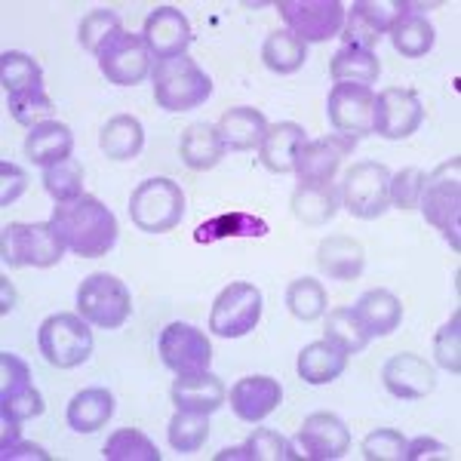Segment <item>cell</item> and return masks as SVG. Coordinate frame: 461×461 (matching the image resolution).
Returning a JSON list of instances; mask_svg holds the SVG:
<instances>
[{"instance_id": "obj_24", "label": "cell", "mask_w": 461, "mask_h": 461, "mask_svg": "<svg viewBox=\"0 0 461 461\" xmlns=\"http://www.w3.org/2000/svg\"><path fill=\"white\" fill-rule=\"evenodd\" d=\"M317 265L330 280H357L366 267V249L351 237H326L317 249Z\"/></svg>"}, {"instance_id": "obj_18", "label": "cell", "mask_w": 461, "mask_h": 461, "mask_svg": "<svg viewBox=\"0 0 461 461\" xmlns=\"http://www.w3.org/2000/svg\"><path fill=\"white\" fill-rule=\"evenodd\" d=\"M384 388L397 400H421L437 388L434 366L419 354H393L382 369Z\"/></svg>"}, {"instance_id": "obj_54", "label": "cell", "mask_w": 461, "mask_h": 461, "mask_svg": "<svg viewBox=\"0 0 461 461\" xmlns=\"http://www.w3.org/2000/svg\"><path fill=\"white\" fill-rule=\"evenodd\" d=\"M0 302H4V304H0V311H4V314H6V311H13V304H16V289L10 286V280H6V277H0Z\"/></svg>"}, {"instance_id": "obj_49", "label": "cell", "mask_w": 461, "mask_h": 461, "mask_svg": "<svg viewBox=\"0 0 461 461\" xmlns=\"http://www.w3.org/2000/svg\"><path fill=\"white\" fill-rule=\"evenodd\" d=\"M341 37H345V47L373 50L378 43V37H382V32L369 25V19L363 16V13L357 10V4H354L351 10L345 13V32H341Z\"/></svg>"}, {"instance_id": "obj_53", "label": "cell", "mask_w": 461, "mask_h": 461, "mask_svg": "<svg viewBox=\"0 0 461 461\" xmlns=\"http://www.w3.org/2000/svg\"><path fill=\"white\" fill-rule=\"evenodd\" d=\"M19 425L22 421H16V419H10V415H0V449L4 446H13V443H19Z\"/></svg>"}, {"instance_id": "obj_35", "label": "cell", "mask_w": 461, "mask_h": 461, "mask_svg": "<svg viewBox=\"0 0 461 461\" xmlns=\"http://www.w3.org/2000/svg\"><path fill=\"white\" fill-rule=\"evenodd\" d=\"M308 59V43L293 32H271L262 43V62L274 74H295Z\"/></svg>"}, {"instance_id": "obj_7", "label": "cell", "mask_w": 461, "mask_h": 461, "mask_svg": "<svg viewBox=\"0 0 461 461\" xmlns=\"http://www.w3.org/2000/svg\"><path fill=\"white\" fill-rule=\"evenodd\" d=\"M77 311L99 330H121L132 314V295L114 274H89L77 289Z\"/></svg>"}, {"instance_id": "obj_44", "label": "cell", "mask_w": 461, "mask_h": 461, "mask_svg": "<svg viewBox=\"0 0 461 461\" xmlns=\"http://www.w3.org/2000/svg\"><path fill=\"white\" fill-rule=\"evenodd\" d=\"M43 412V397L41 391L32 388V382H16V384H4L0 388V415H10L16 421L34 419Z\"/></svg>"}, {"instance_id": "obj_43", "label": "cell", "mask_w": 461, "mask_h": 461, "mask_svg": "<svg viewBox=\"0 0 461 461\" xmlns=\"http://www.w3.org/2000/svg\"><path fill=\"white\" fill-rule=\"evenodd\" d=\"M206 440H210V421H206V415L182 412L178 409L173 421H169V446L176 452H197L203 449Z\"/></svg>"}, {"instance_id": "obj_45", "label": "cell", "mask_w": 461, "mask_h": 461, "mask_svg": "<svg viewBox=\"0 0 461 461\" xmlns=\"http://www.w3.org/2000/svg\"><path fill=\"white\" fill-rule=\"evenodd\" d=\"M425 178L428 176L419 167H406L397 176H391V203L397 210H415L421 200V191H425Z\"/></svg>"}, {"instance_id": "obj_29", "label": "cell", "mask_w": 461, "mask_h": 461, "mask_svg": "<svg viewBox=\"0 0 461 461\" xmlns=\"http://www.w3.org/2000/svg\"><path fill=\"white\" fill-rule=\"evenodd\" d=\"M178 154H182V163L188 169H212L215 163L225 154V145L219 139V130L210 123H191L188 130L182 132V142H178Z\"/></svg>"}, {"instance_id": "obj_38", "label": "cell", "mask_w": 461, "mask_h": 461, "mask_svg": "<svg viewBox=\"0 0 461 461\" xmlns=\"http://www.w3.org/2000/svg\"><path fill=\"white\" fill-rule=\"evenodd\" d=\"M43 188L56 203H68V200L84 197V167L77 160L68 158L56 167L43 169Z\"/></svg>"}, {"instance_id": "obj_20", "label": "cell", "mask_w": 461, "mask_h": 461, "mask_svg": "<svg viewBox=\"0 0 461 461\" xmlns=\"http://www.w3.org/2000/svg\"><path fill=\"white\" fill-rule=\"evenodd\" d=\"M169 397H173L176 409H182V412L212 415L215 409H221V403H225V384L210 369H200V373L178 375Z\"/></svg>"}, {"instance_id": "obj_47", "label": "cell", "mask_w": 461, "mask_h": 461, "mask_svg": "<svg viewBox=\"0 0 461 461\" xmlns=\"http://www.w3.org/2000/svg\"><path fill=\"white\" fill-rule=\"evenodd\" d=\"M406 437L393 428H378L363 440V456L369 461H403Z\"/></svg>"}, {"instance_id": "obj_3", "label": "cell", "mask_w": 461, "mask_h": 461, "mask_svg": "<svg viewBox=\"0 0 461 461\" xmlns=\"http://www.w3.org/2000/svg\"><path fill=\"white\" fill-rule=\"evenodd\" d=\"M419 206L430 225L443 230V237L452 243V249H461V158L440 163L425 178V191H421Z\"/></svg>"}, {"instance_id": "obj_21", "label": "cell", "mask_w": 461, "mask_h": 461, "mask_svg": "<svg viewBox=\"0 0 461 461\" xmlns=\"http://www.w3.org/2000/svg\"><path fill=\"white\" fill-rule=\"evenodd\" d=\"M219 130V139L225 145V151H252V148L262 145L265 132H267V121L258 108L249 105H237L228 108L225 114L215 123Z\"/></svg>"}, {"instance_id": "obj_16", "label": "cell", "mask_w": 461, "mask_h": 461, "mask_svg": "<svg viewBox=\"0 0 461 461\" xmlns=\"http://www.w3.org/2000/svg\"><path fill=\"white\" fill-rule=\"evenodd\" d=\"M299 446V458H314V461H336L351 449V430L345 421L332 412H314L304 419V425L295 437Z\"/></svg>"}, {"instance_id": "obj_33", "label": "cell", "mask_w": 461, "mask_h": 461, "mask_svg": "<svg viewBox=\"0 0 461 461\" xmlns=\"http://www.w3.org/2000/svg\"><path fill=\"white\" fill-rule=\"evenodd\" d=\"M391 43L400 56L406 59H421L430 53L434 47L437 34H434V25L421 16V13H412V4H409V13L403 19H397V25L391 28Z\"/></svg>"}, {"instance_id": "obj_27", "label": "cell", "mask_w": 461, "mask_h": 461, "mask_svg": "<svg viewBox=\"0 0 461 461\" xmlns=\"http://www.w3.org/2000/svg\"><path fill=\"white\" fill-rule=\"evenodd\" d=\"M348 354L339 345H332L330 339L311 341L308 348H302L299 354V375L308 384H330L345 373Z\"/></svg>"}, {"instance_id": "obj_1", "label": "cell", "mask_w": 461, "mask_h": 461, "mask_svg": "<svg viewBox=\"0 0 461 461\" xmlns=\"http://www.w3.org/2000/svg\"><path fill=\"white\" fill-rule=\"evenodd\" d=\"M50 225L62 237L65 249L84 258L108 256L117 243V219L99 197H77L68 203H56Z\"/></svg>"}, {"instance_id": "obj_41", "label": "cell", "mask_w": 461, "mask_h": 461, "mask_svg": "<svg viewBox=\"0 0 461 461\" xmlns=\"http://www.w3.org/2000/svg\"><path fill=\"white\" fill-rule=\"evenodd\" d=\"M0 84H4L6 95L19 93V89L43 84V71L32 56L19 53V50H6L0 56Z\"/></svg>"}, {"instance_id": "obj_11", "label": "cell", "mask_w": 461, "mask_h": 461, "mask_svg": "<svg viewBox=\"0 0 461 461\" xmlns=\"http://www.w3.org/2000/svg\"><path fill=\"white\" fill-rule=\"evenodd\" d=\"M326 114H330V123L341 136H369L375 123V93L369 86L336 84L330 93V102H326Z\"/></svg>"}, {"instance_id": "obj_34", "label": "cell", "mask_w": 461, "mask_h": 461, "mask_svg": "<svg viewBox=\"0 0 461 461\" xmlns=\"http://www.w3.org/2000/svg\"><path fill=\"white\" fill-rule=\"evenodd\" d=\"M382 65L373 50H360V47H341L332 56V80L336 84H357V86H369L378 80Z\"/></svg>"}, {"instance_id": "obj_30", "label": "cell", "mask_w": 461, "mask_h": 461, "mask_svg": "<svg viewBox=\"0 0 461 461\" xmlns=\"http://www.w3.org/2000/svg\"><path fill=\"white\" fill-rule=\"evenodd\" d=\"M341 191L332 182L326 185H299L293 191V215L304 225H326L336 219Z\"/></svg>"}, {"instance_id": "obj_28", "label": "cell", "mask_w": 461, "mask_h": 461, "mask_svg": "<svg viewBox=\"0 0 461 461\" xmlns=\"http://www.w3.org/2000/svg\"><path fill=\"white\" fill-rule=\"evenodd\" d=\"M114 415V397L105 388H86L80 393H74L68 403V428L77 434H95L99 428L108 425V419Z\"/></svg>"}, {"instance_id": "obj_6", "label": "cell", "mask_w": 461, "mask_h": 461, "mask_svg": "<svg viewBox=\"0 0 461 461\" xmlns=\"http://www.w3.org/2000/svg\"><path fill=\"white\" fill-rule=\"evenodd\" d=\"M37 348L56 369H74L93 354V330L80 314H53L41 323Z\"/></svg>"}, {"instance_id": "obj_14", "label": "cell", "mask_w": 461, "mask_h": 461, "mask_svg": "<svg viewBox=\"0 0 461 461\" xmlns=\"http://www.w3.org/2000/svg\"><path fill=\"white\" fill-rule=\"evenodd\" d=\"M425 121V108H421L419 93L412 89H400L391 86L384 93L375 95V123L373 132H378L382 139H409Z\"/></svg>"}, {"instance_id": "obj_15", "label": "cell", "mask_w": 461, "mask_h": 461, "mask_svg": "<svg viewBox=\"0 0 461 461\" xmlns=\"http://www.w3.org/2000/svg\"><path fill=\"white\" fill-rule=\"evenodd\" d=\"M357 139H348L341 132H332V136L314 139V142H304L295 154V176H299V185H326L332 182V176L339 173L341 160L354 151Z\"/></svg>"}, {"instance_id": "obj_48", "label": "cell", "mask_w": 461, "mask_h": 461, "mask_svg": "<svg viewBox=\"0 0 461 461\" xmlns=\"http://www.w3.org/2000/svg\"><path fill=\"white\" fill-rule=\"evenodd\" d=\"M357 10L369 19V25L384 34L397 25V19L406 16L409 4H403V0H357Z\"/></svg>"}, {"instance_id": "obj_39", "label": "cell", "mask_w": 461, "mask_h": 461, "mask_svg": "<svg viewBox=\"0 0 461 461\" xmlns=\"http://www.w3.org/2000/svg\"><path fill=\"white\" fill-rule=\"evenodd\" d=\"M102 456L108 461H160V452L142 430H132V428H123L117 434L108 437L105 449Z\"/></svg>"}, {"instance_id": "obj_4", "label": "cell", "mask_w": 461, "mask_h": 461, "mask_svg": "<svg viewBox=\"0 0 461 461\" xmlns=\"http://www.w3.org/2000/svg\"><path fill=\"white\" fill-rule=\"evenodd\" d=\"M0 256L10 267H53L62 262L65 243L50 221H13L0 234Z\"/></svg>"}, {"instance_id": "obj_36", "label": "cell", "mask_w": 461, "mask_h": 461, "mask_svg": "<svg viewBox=\"0 0 461 461\" xmlns=\"http://www.w3.org/2000/svg\"><path fill=\"white\" fill-rule=\"evenodd\" d=\"M6 108H10L13 121L34 130V126L47 123L53 117V99L47 95L43 84L37 86H28V89H19V93H10L6 95Z\"/></svg>"}, {"instance_id": "obj_51", "label": "cell", "mask_w": 461, "mask_h": 461, "mask_svg": "<svg viewBox=\"0 0 461 461\" xmlns=\"http://www.w3.org/2000/svg\"><path fill=\"white\" fill-rule=\"evenodd\" d=\"M406 461H425V458H449V446H443L440 440L434 437H419V440L409 443L406 440V452H403Z\"/></svg>"}, {"instance_id": "obj_42", "label": "cell", "mask_w": 461, "mask_h": 461, "mask_svg": "<svg viewBox=\"0 0 461 461\" xmlns=\"http://www.w3.org/2000/svg\"><path fill=\"white\" fill-rule=\"evenodd\" d=\"M121 32H123V25L114 10H93L89 16H84V22H80L77 37H80V43H84V50L99 56Z\"/></svg>"}, {"instance_id": "obj_32", "label": "cell", "mask_w": 461, "mask_h": 461, "mask_svg": "<svg viewBox=\"0 0 461 461\" xmlns=\"http://www.w3.org/2000/svg\"><path fill=\"white\" fill-rule=\"evenodd\" d=\"M267 234V221L258 219L252 212H221L215 219L203 221L194 230V240L197 243H215V240H228V237H265Z\"/></svg>"}, {"instance_id": "obj_8", "label": "cell", "mask_w": 461, "mask_h": 461, "mask_svg": "<svg viewBox=\"0 0 461 461\" xmlns=\"http://www.w3.org/2000/svg\"><path fill=\"white\" fill-rule=\"evenodd\" d=\"M391 173L384 163L360 160L345 173L341 203L354 219H378L391 203Z\"/></svg>"}, {"instance_id": "obj_10", "label": "cell", "mask_w": 461, "mask_h": 461, "mask_svg": "<svg viewBox=\"0 0 461 461\" xmlns=\"http://www.w3.org/2000/svg\"><path fill=\"white\" fill-rule=\"evenodd\" d=\"M262 320V293L252 284H230L219 293L210 314V330L221 339H240Z\"/></svg>"}, {"instance_id": "obj_19", "label": "cell", "mask_w": 461, "mask_h": 461, "mask_svg": "<svg viewBox=\"0 0 461 461\" xmlns=\"http://www.w3.org/2000/svg\"><path fill=\"white\" fill-rule=\"evenodd\" d=\"M280 400H284V388L271 375H247L230 388V409L237 419L249 425L267 419L280 406Z\"/></svg>"}, {"instance_id": "obj_46", "label": "cell", "mask_w": 461, "mask_h": 461, "mask_svg": "<svg viewBox=\"0 0 461 461\" xmlns=\"http://www.w3.org/2000/svg\"><path fill=\"white\" fill-rule=\"evenodd\" d=\"M434 357H437V363H440L443 369H449V373H456V375L461 373V314H458V311L452 314L449 323L437 332Z\"/></svg>"}, {"instance_id": "obj_5", "label": "cell", "mask_w": 461, "mask_h": 461, "mask_svg": "<svg viewBox=\"0 0 461 461\" xmlns=\"http://www.w3.org/2000/svg\"><path fill=\"white\" fill-rule=\"evenodd\" d=\"M185 215L182 185L173 178H145L130 197V219L145 234H167Z\"/></svg>"}, {"instance_id": "obj_13", "label": "cell", "mask_w": 461, "mask_h": 461, "mask_svg": "<svg viewBox=\"0 0 461 461\" xmlns=\"http://www.w3.org/2000/svg\"><path fill=\"white\" fill-rule=\"evenodd\" d=\"M99 68L108 77V84L117 86L142 84L148 71H151V50H148L145 37L121 32L99 53Z\"/></svg>"}, {"instance_id": "obj_37", "label": "cell", "mask_w": 461, "mask_h": 461, "mask_svg": "<svg viewBox=\"0 0 461 461\" xmlns=\"http://www.w3.org/2000/svg\"><path fill=\"white\" fill-rule=\"evenodd\" d=\"M323 339H330L332 345H339L348 357L360 354L363 348L369 345V336H366V330L360 326V320H357L354 308L330 311V317H326V336Z\"/></svg>"}, {"instance_id": "obj_2", "label": "cell", "mask_w": 461, "mask_h": 461, "mask_svg": "<svg viewBox=\"0 0 461 461\" xmlns=\"http://www.w3.org/2000/svg\"><path fill=\"white\" fill-rule=\"evenodd\" d=\"M154 102L163 111H191L200 108L212 93V80L194 59L188 56H173L163 59L154 68Z\"/></svg>"}, {"instance_id": "obj_50", "label": "cell", "mask_w": 461, "mask_h": 461, "mask_svg": "<svg viewBox=\"0 0 461 461\" xmlns=\"http://www.w3.org/2000/svg\"><path fill=\"white\" fill-rule=\"evenodd\" d=\"M28 188V176L25 169L16 167V163H0V206H10L25 194Z\"/></svg>"}, {"instance_id": "obj_12", "label": "cell", "mask_w": 461, "mask_h": 461, "mask_svg": "<svg viewBox=\"0 0 461 461\" xmlns=\"http://www.w3.org/2000/svg\"><path fill=\"white\" fill-rule=\"evenodd\" d=\"M158 351H160V360L167 363L176 375L210 369V360H212V345H210V339H206V332L191 323H169L167 330L160 332Z\"/></svg>"}, {"instance_id": "obj_22", "label": "cell", "mask_w": 461, "mask_h": 461, "mask_svg": "<svg viewBox=\"0 0 461 461\" xmlns=\"http://www.w3.org/2000/svg\"><path fill=\"white\" fill-rule=\"evenodd\" d=\"M308 142L304 139V126L284 121V123H274L267 126L262 145H258V160L267 173H289L295 167V154L299 148Z\"/></svg>"}, {"instance_id": "obj_26", "label": "cell", "mask_w": 461, "mask_h": 461, "mask_svg": "<svg viewBox=\"0 0 461 461\" xmlns=\"http://www.w3.org/2000/svg\"><path fill=\"white\" fill-rule=\"evenodd\" d=\"M99 148L105 151L108 160H132L142 154L145 148V130H142V121L132 114H117L102 126L99 132Z\"/></svg>"}, {"instance_id": "obj_40", "label": "cell", "mask_w": 461, "mask_h": 461, "mask_svg": "<svg viewBox=\"0 0 461 461\" xmlns=\"http://www.w3.org/2000/svg\"><path fill=\"white\" fill-rule=\"evenodd\" d=\"M286 308L293 311V317L311 323V320L326 314V289L320 286V280H314V277L293 280L286 289Z\"/></svg>"}, {"instance_id": "obj_23", "label": "cell", "mask_w": 461, "mask_h": 461, "mask_svg": "<svg viewBox=\"0 0 461 461\" xmlns=\"http://www.w3.org/2000/svg\"><path fill=\"white\" fill-rule=\"evenodd\" d=\"M354 314L360 320V326L366 330V336H391L403 320V304L391 289H369L363 293L354 304Z\"/></svg>"}, {"instance_id": "obj_52", "label": "cell", "mask_w": 461, "mask_h": 461, "mask_svg": "<svg viewBox=\"0 0 461 461\" xmlns=\"http://www.w3.org/2000/svg\"><path fill=\"white\" fill-rule=\"evenodd\" d=\"M0 458L4 461H16V458H41V461H47L50 456L41 449V446H34V443H13V446H4L0 449Z\"/></svg>"}, {"instance_id": "obj_9", "label": "cell", "mask_w": 461, "mask_h": 461, "mask_svg": "<svg viewBox=\"0 0 461 461\" xmlns=\"http://www.w3.org/2000/svg\"><path fill=\"white\" fill-rule=\"evenodd\" d=\"M277 10L289 32L304 43H323L336 37L348 13L339 0H280Z\"/></svg>"}, {"instance_id": "obj_31", "label": "cell", "mask_w": 461, "mask_h": 461, "mask_svg": "<svg viewBox=\"0 0 461 461\" xmlns=\"http://www.w3.org/2000/svg\"><path fill=\"white\" fill-rule=\"evenodd\" d=\"M286 461V458H299V452L293 449V443L286 437H280L277 430L258 428L256 434L249 437L243 446H234V449L219 452L215 461Z\"/></svg>"}, {"instance_id": "obj_25", "label": "cell", "mask_w": 461, "mask_h": 461, "mask_svg": "<svg viewBox=\"0 0 461 461\" xmlns=\"http://www.w3.org/2000/svg\"><path fill=\"white\" fill-rule=\"evenodd\" d=\"M71 148H74V136L65 123L59 121H47L41 126H34L25 139V154L28 160L37 163V167H56V163L68 160L71 158Z\"/></svg>"}, {"instance_id": "obj_17", "label": "cell", "mask_w": 461, "mask_h": 461, "mask_svg": "<svg viewBox=\"0 0 461 461\" xmlns=\"http://www.w3.org/2000/svg\"><path fill=\"white\" fill-rule=\"evenodd\" d=\"M142 37L151 50V56H158V62L173 56H185V50L194 41V32H191V22L182 10L176 6H158V10L148 13Z\"/></svg>"}]
</instances>
